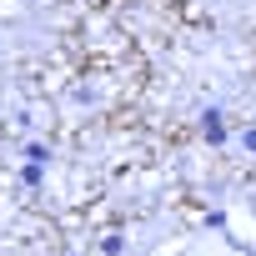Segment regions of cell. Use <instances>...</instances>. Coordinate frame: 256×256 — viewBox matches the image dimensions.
Listing matches in <instances>:
<instances>
[]
</instances>
